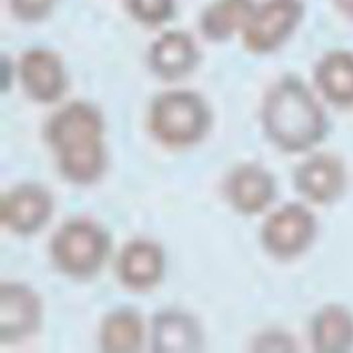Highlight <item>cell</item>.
<instances>
[{
    "mask_svg": "<svg viewBox=\"0 0 353 353\" xmlns=\"http://www.w3.org/2000/svg\"><path fill=\"white\" fill-rule=\"evenodd\" d=\"M145 317L128 305L109 309L97 325V345L103 353H139L148 343Z\"/></svg>",
    "mask_w": 353,
    "mask_h": 353,
    "instance_id": "obj_16",
    "label": "cell"
},
{
    "mask_svg": "<svg viewBox=\"0 0 353 353\" xmlns=\"http://www.w3.org/2000/svg\"><path fill=\"white\" fill-rule=\"evenodd\" d=\"M293 188L309 206H333L350 188V170L333 152H309L293 170Z\"/></svg>",
    "mask_w": 353,
    "mask_h": 353,
    "instance_id": "obj_6",
    "label": "cell"
},
{
    "mask_svg": "<svg viewBox=\"0 0 353 353\" xmlns=\"http://www.w3.org/2000/svg\"><path fill=\"white\" fill-rule=\"evenodd\" d=\"M49 259L61 276L75 283L93 281L113 259V241L95 218H67L51 234Z\"/></svg>",
    "mask_w": 353,
    "mask_h": 353,
    "instance_id": "obj_3",
    "label": "cell"
},
{
    "mask_svg": "<svg viewBox=\"0 0 353 353\" xmlns=\"http://www.w3.org/2000/svg\"><path fill=\"white\" fill-rule=\"evenodd\" d=\"M14 79H17V63L10 57L2 54V91L4 93L8 91L10 83Z\"/></svg>",
    "mask_w": 353,
    "mask_h": 353,
    "instance_id": "obj_23",
    "label": "cell"
},
{
    "mask_svg": "<svg viewBox=\"0 0 353 353\" xmlns=\"http://www.w3.org/2000/svg\"><path fill=\"white\" fill-rule=\"evenodd\" d=\"M329 2L347 23H353V0H329Z\"/></svg>",
    "mask_w": 353,
    "mask_h": 353,
    "instance_id": "obj_24",
    "label": "cell"
},
{
    "mask_svg": "<svg viewBox=\"0 0 353 353\" xmlns=\"http://www.w3.org/2000/svg\"><path fill=\"white\" fill-rule=\"evenodd\" d=\"M305 0H261L248 17L241 41L250 54L265 57L281 51L305 21Z\"/></svg>",
    "mask_w": 353,
    "mask_h": 353,
    "instance_id": "obj_5",
    "label": "cell"
},
{
    "mask_svg": "<svg viewBox=\"0 0 353 353\" xmlns=\"http://www.w3.org/2000/svg\"><path fill=\"white\" fill-rule=\"evenodd\" d=\"M200 59L202 53L198 41L182 28L160 32L145 54L150 73L163 83L184 81L198 69Z\"/></svg>",
    "mask_w": 353,
    "mask_h": 353,
    "instance_id": "obj_13",
    "label": "cell"
},
{
    "mask_svg": "<svg viewBox=\"0 0 353 353\" xmlns=\"http://www.w3.org/2000/svg\"><path fill=\"white\" fill-rule=\"evenodd\" d=\"M313 89L325 105L353 109V51L331 49L321 54L313 67Z\"/></svg>",
    "mask_w": 353,
    "mask_h": 353,
    "instance_id": "obj_15",
    "label": "cell"
},
{
    "mask_svg": "<svg viewBox=\"0 0 353 353\" xmlns=\"http://www.w3.org/2000/svg\"><path fill=\"white\" fill-rule=\"evenodd\" d=\"M148 343L154 353H198L206 347V331L194 313L168 307L150 319Z\"/></svg>",
    "mask_w": 353,
    "mask_h": 353,
    "instance_id": "obj_14",
    "label": "cell"
},
{
    "mask_svg": "<svg viewBox=\"0 0 353 353\" xmlns=\"http://www.w3.org/2000/svg\"><path fill=\"white\" fill-rule=\"evenodd\" d=\"M319 236V218L303 202H287L271 208L259 230L265 254L276 263H293L305 256Z\"/></svg>",
    "mask_w": 353,
    "mask_h": 353,
    "instance_id": "obj_4",
    "label": "cell"
},
{
    "mask_svg": "<svg viewBox=\"0 0 353 353\" xmlns=\"http://www.w3.org/2000/svg\"><path fill=\"white\" fill-rule=\"evenodd\" d=\"M168 269L163 246L150 236H134L113 254L117 283L134 295H148L162 285Z\"/></svg>",
    "mask_w": 353,
    "mask_h": 353,
    "instance_id": "obj_10",
    "label": "cell"
},
{
    "mask_svg": "<svg viewBox=\"0 0 353 353\" xmlns=\"http://www.w3.org/2000/svg\"><path fill=\"white\" fill-rule=\"evenodd\" d=\"M59 176L77 188H89L99 184L109 170L108 139L87 145L67 148L53 154Z\"/></svg>",
    "mask_w": 353,
    "mask_h": 353,
    "instance_id": "obj_18",
    "label": "cell"
},
{
    "mask_svg": "<svg viewBox=\"0 0 353 353\" xmlns=\"http://www.w3.org/2000/svg\"><path fill=\"white\" fill-rule=\"evenodd\" d=\"M61 0H6L8 12L23 25H39L54 12Z\"/></svg>",
    "mask_w": 353,
    "mask_h": 353,
    "instance_id": "obj_22",
    "label": "cell"
},
{
    "mask_svg": "<svg viewBox=\"0 0 353 353\" xmlns=\"http://www.w3.org/2000/svg\"><path fill=\"white\" fill-rule=\"evenodd\" d=\"M250 350L261 353H293L299 352L295 335L283 327H265L250 339Z\"/></svg>",
    "mask_w": 353,
    "mask_h": 353,
    "instance_id": "obj_21",
    "label": "cell"
},
{
    "mask_svg": "<svg viewBox=\"0 0 353 353\" xmlns=\"http://www.w3.org/2000/svg\"><path fill=\"white\" fill-rule=\"evenodd\" d=\"M307 337L317 353H350L353 350V309L343 303H325L309 319Z\"/></svg>",
    "mask_w": 353,
    "mask_h": 353,
    "instance_id": "obj_17",
    "label": "cell"
},
{
    "mask_svg": "<svg viewBox=\"0 0 353 353\" xmlns=\"http://www.w3.org/2000/svg\"><path fill=\"white\" fill-rule=\"evenodd\" d=\"M214 111L194 89L174 87L154 95L145 113L152 139L170 152H188L210 136Z\"/></svg>",
    "mask_w": 353,
    "mask_h": 353,
    "instance_id": "obj_2",
    "label": "cell"
},
{
    "mask_svg": "<svg viewBox=\"0 0 353 353\" xmlns=\"http://www.w3.org/2000/svg\"><path fill=\"white\" fill-rule=\"evenodd\" d=\"M279 194L276 178L261 162L234 163L222 178V198L239 216L252 218L267 214Z\"/></svg>",
    "mask_w": 353,
    "mask_h": 353,
    "instance_id": "obj_7",
    "label": "cell"
},
{
    "mask_svg": "<svg viewBox=\"0 0 353 353\" xmlns=\"http://www.w3.org/2000/svg\"><path fill=\"white\" fill-rule=\"evenodd\" d=\"M54 196L41 182H19L0 196V224L19 239L43 232L54 214Z\"/></svg>",
    "mask_w": 353,
    "mask_h": 353,
    "instance_id": "obj_8",
    "label": "cell"
},
{
    "mask_svg": "<svg viewBox=\"0 0 353 353\" xmlns=\"http://www.w3.org/2000/svg\"><path fill=\"white\" fill-rule=\"evenodd\" d=\"M17 81L37 105H57L69 91L65 61L49 47H30L19 57Z\"/></svg>",
    "mask_w": 353,
    "mask_h": 353,
    "instance_id": "obj_11",
    "label": "cell"
},
{
    "mask_svg": "<svg viewBox=\"0 0 353 353\" xmlns=\"http://www.w3.org/2000/svg\"><path fill=\"white\" fill-rule=\"evenodd\" d=\"M45 323V301L25 281L0 283V341L14 345L32 339Z\"/></svg>",
    "mask_w": 353,
    "mask_h": 353,
    "instance_id": "obj_12",
    "label": "cell"
},
{
    "mask_svg": "<svg viewBox=\"0 0 353 353\" xmlns=\"http://www.w3.org/2000/svg\"><path fill=\"white\" fill-rule=\"evenodd\" d=\"M108 123L103 111L87 99H73L54 109L45 121L43 139L51 154L67 148L105 141Z\"/></svg>",
    "mask_w": 353,
    "mask_h": 353,
    "instance_id": "obj_9",
    "label": "cell"
},
{
    "mask_svg": "<svg viewBox=\"0 0 353 353\" xmlns=\"http://www.w3.org/2000/svg\"><path fill=\"white\" fill-rule=\"evenodd\" d=\"M254 4V0H210L198 17V30L202 39L218 45L241 37Z\"/></svg>",
    "mask_w": 353,
    "mask_h": 353,
    "instance_id": "obj_19",
    "label": "cell"
},
{
    "mask_svg": "<svg viewBox=\"0 0 353 353\" xmlns=\"http://www.w3.org/2000/svg\"><path fill=\"white\" fill-rule=\"evenodd\" d=\"M128 17L145 28L165 27L178 10L176 0H123Z\"/></svg>",
    "mask_w": 353,
    "mask_h": 353,
    "instance_id": "obj_20",
    "label": "cell"
},
{
    "mask_svg": "<svg viewBox=\"0 0 353 353\" xmlns=\"http://www.w3.org/2000/svg\"><path fill=\"white\" fill-rule=\"evenodd\" d=\"M261 130L274 150L305 156L317 150L329 134L325 103L299 75H283L269 85L259 109Z\"/></svg>",
    "mask_w": 353,
    "mask_h": 353,
    "instance_id": "obj_1",
    "label": "cell"
}]
</instances>
